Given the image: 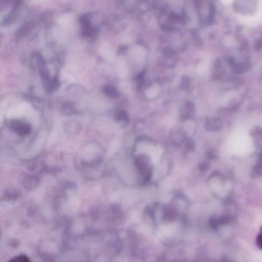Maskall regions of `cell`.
Wrapping results in <instances>:
<instances>
[{
    "label": "cell",
    "instance_id": "cell-1",
    "mask_svg": "<svg viewBox=\"0 0 262 262\" xmlns=\"http://www.w3.org/2000/svg\"><path fill=\"white\" fill-rule=\"evenodd\" d=\"M258 243L261 248H262V232H261V235L259 236V240H258Z\"/></svg>",
    "mask_w": 262,
    "mask_h": 262
}]
</instances>
